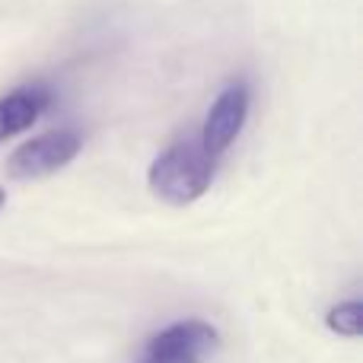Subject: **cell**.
Wrapping results in <instances>:
<instances>
[{"instance_id": "4", "label": "cell", "mask_w": 363, "mask_h": 363, "mask_svg": "<svg viewBox=\"0 0 363 363\" xmlns=\"http://www.w3.org/2000/svg\"><path fill=\"white\" fill-rule=\"evenodd\" d=\"M213 341H217V332L207 322H198V319L176 322V325L163 328L160 335H153L147 341V351L140 363H198L201 354Z\"/></svg>"}, {"instance_id": "5", "label": "cell", "mask_w": 363, "mask_h": 363, "mask_svg": "<svg viewBox=\"0 0 363 363\" xmlns=\"http://www.w3.org/2000/svg\"><path fill=\"white\" fill-rule=\"evenodd\" d=\"M45 106H48V96L35 86L13 89L10 96H4L0 99V144L16 138L29 125H35L38 115L45 112Z\"/></svg>"}, {"instance_id": "3", "label": "cell", "mask_w": 363, "mask_h": 363, "mask_svg": "<svg viewBox=\"0 0 363 363\" xmlns=\"http://www.w3.org/2000/svg\"><path fill=\"white\" fill-rule=\"evenodd\" d=\"M249 115V89L242 83H230L223 93L213 99L211 112H207L204 131H201V147L211 153L213 160H220L226 153V147L239 138Z\"/></svg>"}, {"instance_id": "2", "label": "cell", "mask_w": 363, "mask_h": 363, "mask_svg": "<svg viewBox=\"0 0 363 363\" xmlns=\"http://www.w3.org/2000/svg\"><path fill=\"white\" fill-rule=\"evenodd\" d=\"M83 140L77 131H51L42 138L23 144L6 163V172L13 179H45L51 172L64 169L67 163H74L80 153Z\"/></svg>"}, {"instance_id": "7", "label": "cell", "mask_w": 363, "mask_h": 363, "mask_svg": "<svg viewBox=\"0 0 363 363\" xmlns=\"http://www.w3.org/2000/svg\"><path fill=\"white\" fill-rule=\"evenodd\" d=\"M4 204H6V191L0 188V211H4Z\"/></svg>"}, {"instance_id": "6", "label": "cell", "mask_w": 363, "mask_h": 363, "mask_svg": "<svg viewBox=\"0 0 363 363\" xmlns=\"http://www.w3.org/2000/svg\"><path fill=\"white\" fill-rule=\"evenodd\" d=\"M328 328L345 338H357L360 328H363V306L360 300H345L328 313Z\"/></svg>"}, {"instance_id": "1", "label": "cell", "mask_w": 363, "mask_h": 363, "mask_svg": "<svg viewBox=\"0 0 363 363\" xmlns=\"http://www.w3.org/2000/svg\"><path fill=\"white\" fill-rule=\"evenodd\" d=\"M217 160L201 147V140H176L150 163V191L166 204H191L211 188Z\"/></svg>"}]
</instances>
